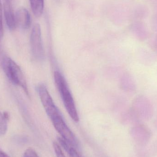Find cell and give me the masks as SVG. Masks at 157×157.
<instances>
[{
    "label": "cell",
    "instance_id": "cell-1",
    "mask_svg": "<svg viewBox=\"0 0 157 157\" xmlns=\"http://www.w3.org/2000/svg\"><path fill=\"white\" fill-rule=\"evenodd\" d=\"M54 78L56 86L68 114L74 121L77 122L79 121V117L77 109L65 78L58 71L54 72Z\"/></svg>",
    "mask_w": 157,
    "mask_h": 157
},
{
    "label": "cell",
    "instance_id": "cell-2",
    "mask_svg": "<svg viewBox=\"0 0 157 157\" xmlns=\"http://www.w3.org/2000/svg\"><path fill=\"white\" fill-rule=\"evenodd\" d=\"M2 65L6 75L10 81L15 85L22 88L26 95L29 96L25 77L20 67L8 57H4Z\"/></svg>",
    "mask_w": 157,
    "mask_h": 157
},
{
    "label": "cell",
    "instance_id": "cell-3",
    "mask_svg": "<svg viewBox=\"0 0 157 157\" xmlns=\"http://www.w3.org/2000/svg\"><path fill=\"white\" fill-rule=\"evenodd\" d=\"M54 126V128L61 136L62 138L71 145L78 147V142L75 135L68 127L63 120L59 109H55L47 114Z\"/></svg>",
    "mask_w": 157,
    "mask_h": 157
},
{
    "label": "cell",
    "instance_id": "cell-4",
    "mask_svg": "<svg viewBox=\"0 0 157 157\" xmlns=\"http://www.w3.org/2000/svg\"><path fill=\"white\" fill-rule=\"evenodd\" d=\"M30 47L33 57L37 60L45 59V51L41 39V29L39 24H36L31 30L30 38Z\"/></svg>",
    "mask_w": 157,
    "mask_h": 157
},
{
    "label": "cell",
    "instance_id": "cell-5",
    "mask_svg": "<svg viewBox=\"0 0 157 157\" xmlns=\"http://www.w3.org/2000/svg\"><path fill=\"white\" fill-rule=\"evenodd\" d=\"M132 108L138 117L149 118L154 112V108L151 101L144 95H138L135 98Z\"/></svg>",
    "mask_w": 157,
    "mask_h": 157
},
{
    "label": "cell",
    "instance_id": "cell-6",
    "mask_svg": "<svg viewBox=\"0 0 157 157\" xmlns=\"http://www.w3.org/2000/svg\"><path fill=\"white\" fill-rule=\"evenodd\" d=\"M4 13L6 25L10 30H13L16 28L15 15L14 13L11 0H5L3 5Z\"/></svg>",
    "mask_w": 157,
    "mask_h": 157
},
{
    "label": "cell",
    "instance_id": "cell-7",
    "mask_svg": "<svg viewBox=\"0 0 157 157\" xmlns=\"http://www.w3.org/2000/svg\"><path fill=\"white\" fill-rule=\"evenodd\" d=\"M16 21L17 25L23 29L29 28L31 25V17L28 11L24 7L19 8L16 13Z\"/></svg>",
    "mask_w": 157,
    "mask_h": 157
},
{
    "label": "cell",
    "instance_id": "cell-8",
    "mask_svg": "<svg viewBox=\"0 0 157 157\" xmlns=\"http://www.w3.org/2000/svg\"><path fill=\"white\" fill-rule=\"evenodd\" d=\"M32 12L36 17L42 15L44 10V0H29Z\"/></svg>",
    "mask_w": 157,
    "mask_h": 157
},
{
    "label": "cell",
    "instance_id": "cell-9",
    "mask_svg": "<svg viewBox=\"0 0 157 157\" xmlns=\"http://www.w3.org/2000/svg\"><path fill=\"white\" fill-rule=\"evenodd\" d=\"M7 122L3 113L0 112V136L4 135L6 133L7 129Z\"/></svg>",
    "mask_w": 157,
    "mask_h": 157
},
{
    "label": "cell",
    "instance_id": "cell-10",
    "mask_svg": "<svg viewBox=\"0 0 157 157\" xmlns=\"http://www.w3.org/2000/svg\"><path fill=\"white\" fill-rule=\"evenodd\" d=\"M53 146L57 157H66L63 154L59 145L57 142L53 143Z\"/></svg>",
    "mask_w": 157,
    "mask_h": 157
},
{
    "label": "cell",
    "instance_id": "cell-11",
    "mask_svg": "<svg viewBox=\"0 0 157 157\" xmlns=\"http://www.w3.org/2000/svg\"><path fill=\"white\" fill-rule=\"evenodd\" d=\"M24 157H39V156L34 149L29 148L25 151Z\"/></svg>",
    "mask_w": 157,
    "mask_h": 157
},
{
    "label": "cell",
    "instance_id": "cell-12",
    "mask_svg": "<svg viewBox=\"0 0 157 157\" xmlns=\"http://www.w3.org/2000/svg\"><path fill=\"white\" fill-rule=\"evenodd\" d=\"M0 35H3L2 25V9L1 0H0Z\"/></svg>",
    "mask_w": 157,
    "mask_h": 157
},
{
    "label": "cell",
    "instance_id": "cell-13",
    "mask_svg": "<svg viewBox=\"0 0 157 157\" xmlns=\"http://www.w3.org/2000/svg\"><path fill=\"white\" fill-rule=\"evenodd\" d=\"M67 152L69 153L70 157H80L78 152L73 147H70Z\"/></svg>",
    "mask_w": 157,
    "mask_h": 157
},
{
    "label": "cell",
    "instance_id": "cell-14",
    "mask_svg": "<svg viewBox=\"0 0 157 157\" xmlns=\"http://www.w3.org/2000/svg\"><path fill=\"white\" fill-rule=\"evenodd\" d=\"M0 157H10L0 148Z\"/></svg>",
    "mask_w": 157,
    "mask_h": 157
},
{
    "label": "cell",
    "instance_id": "cell-15",
    "mask_svg": "<svg viewBox=\"0 0 157 157\" xmlns=\"http://www.w3.org/2000/svg\"><path fill=\"white\" fill-rule=\"evenodd\" d=\"M3 115L4 118L7 120V121L9 120L10 118V115H9V113L7 112H5L3 113Z\"/></svg>",
    "mask_w": 157,
    "mask_h": 157
},
{
    "label": "cell",
    "instance_id": "cell-16",
    "mask_svg": "<svg viewBox=\"0 0 157 157\" xmlns=\"http://www.w3.org/2000/svg\"><path fill=\"white\" fill-rule=\"evenodd\" d=\"M3 36H0V51H1V42H2V39Z\"/></svg>",
    "mask_w": 157,
    "mask_h": 157
}]
</instances>
